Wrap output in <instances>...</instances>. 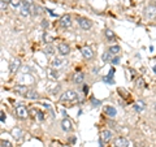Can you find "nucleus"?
<instances>
[{
    "label": "nucleus",
    "instance_id": "27",
    "mask_svg": "<svg viewBox=\"0 0 156 147\" xmlns=\"http://www.w3.org/2000/svg\"><path fill=\"white\" fill-rule=\"evenodd\" d=\"M0 7H2V11H5V9H7V3H3V2H2Z\"/></svg>",
    "mask_w": 156,
    "mask_h": 147
},
{
    "label": "nucleus",
    "instance_id": "20",
    "mask_svg": "<svg viewBox=\"0 0 156 147\" xmlns=\"http://www.w3.org/2000/svg\"><path fill=\"white\" fill-rule=\"evenodd\" d=\"M12 134H13V137L16 138L17 141H20V139H22V131L20 130V129H13V131H12Z\"/></svg>",
    "mask_w": 156,
    "mask_h": 147
},
{
    "label": "nucleus",
    "instance_id": "15",
    "mask_svg": "<svg viewBox=\"0 0 156 147\" xmlns=\"http://www.w3.org/2000/svg\"><path fill=\"white\" fill-rule=\"evenodd\" d=\"M23 96H25L26 99H39V94H38V92L35 90H30V89L26 91V94Z\"/></svg>",
    "mask_w": 156,
    "mask_h": 147
},
{
    "label": "nucleus",
    "instance_id": "6",
    "mask_svg": "<svg viewBox=\"0 0 156 147\" xmlns=\"http://www.w3.org/2000/svg\"><path fill=\"white\" fill-rule=\"evenodd\" d=\"M115 146L116 147H130V142L125 137H117L115 139Z\"/></svg>",
    "mask_w": 156,
    "mask_h": 147
},
{
    "label": "nucleus",
    "instance_id": "33",
    "mask_svg": "<svg viewBox=\"0 0 156 147\" xmlns=\"http://www.w3.org/2000/svg\"><path fill=\"white\" fill-rule=\"evenodd\" d=\"M154 109H155V111H156V102H155V103H154Z\"/></svg>",
    "mask_w": 156,
    "mask_h": 147
},
{
    "label": "nucleus",
    "instance_id": "36",
    "mask_svg": "<svg viewBox=\"0 0 156 147\" xmlns=\"http://www.w3.org/2000/svg\"><path fill=\"white\" fill-rule=\"evenodd\" d=\"M113 147H116V146H113Z\"/></svg>",
    "mask_w": 156,
    "mask_h": 147
},
{
    "label": "nucleus",
    "instance_id": "1",
    "mask_svg": "<svg viewBox=\"0 0 156 147\" xmlns=\"http://www.w3.org/2000/svg\"><path fill=\"white\" fill-rule=\"evenodd\" d=\"M33 7V0H22V7H21V16L26 17L31 13Z\"/></svg>",
    "mask_w": 156,
    "mask_h": 147
},
{
    "label": "nucleus",
    "instance_id": "24",
    "mask_svg": "<svg viewBox=\"0 0 156 147\" xmlns=\"http://www.w3.org/2000/svg\"><path fill=\"white\" fill-rule=\"evenodd\" d=\"M22 2H21V0H11V5L13 7V8H17L18 5H20V4H21Z\"/></svg>",
    "mask_w": 156,
    "mask_h": 147
},
{
    "label": "nucleus",
    "instance_id": "5",
    "mask_svg": "<svg viewBox=\"0 0 156 147\" xmlns=\"http://www.w3.org/2000/svg\"><path fill=\"white\" fill-rule=\"evenodd\" d=\"M57 51H58V53H60L61 56H68L70 53V48H69V46L66 45V43H58L57 45Z\"/></svg>",
    "mask_w": 156,
    "mask_h": 147
},
{
    "label": "nucleus",
    "instance_id": "29",
    "mask_svg": "<svg viewBox=\"0 0 156 147\" xmlns=\"http://www.w3.org/2000/svg\"><path fill=\"white\" fill-rule=\"evenodd\" d=\"M42 26H43V27H48V21H46V20H43Z\"/></svg>",
    "mask_w": 156,
    "mask_h": 147
},
{
    "label": "nucleus",
    "instance_id": "35",
    "mask_svg": "<svg viewBox=\"0 0 156 147\" xmlns=\"http://www.w3.org/2000/svg\"><path fill=\"white\" fill-rule=\"evenodd\" d=\"M146 147H151V146H146Z\"/></svg>",
    "mask_w": 156,
    "mask_h": 147
},
{
    "label": "nucleus",
    "instance_id": "26",
    "mask_svg": "<svg viewBox=\"0 0 156 147\" xmlns=\"http://www.w3.org/2000/svg\"><path fill=\"white\" fill-rule=\"evenodd\" d=\"M2 147H13L12 146V143H11V142H8V141H2Z\"/></svg>",
    "mask_w": 156,
    "mask_h": 147
},
{
    "label": "nucleus",
    "instance_id": "17",
    "mask_svg": "<svg viewBox=\"0 0 156 147\" xmlns=\"http://www.w3.org/2000/svg\"><path fill=\"white\" fill-rule=\"evenodd\" d=\"M104 34H105V38L108 39L109 42H113L115 39H116V35H115V33L111 30V29H107V30L104 31Z\"/></svg>",
    "mask_w": 156,
    "mask_h": 147
},
{
    "label": "nucleus",
    "instance_id": "25",
    "mask_svg": "<svg viewBox=\"0 0 156 147\" xmlns=\"http://www.w3.org/2000/svg\"><path fill=\"white\" fill-rule=\"evenodd\" d=\"M112 64H113V65H117V64H120V57L119 56H117V55H115V57L113 59H112Z\"/></svg>",
    "mask_w": 156,
    "mask_h": 147
},
{
    "label": "nucleus",
    "instance_id": "21",
    "mask_svg": "<svg viewBox=\"0 0 156 147\" xmlns=\"http://www.w3.org/2000/svg\"><path fill=\"white\" fill-rule=\"evenodd\" d=\"M62 64H64V61H62L61 59H55V60H53V63H52V66H53V68H60Z\"/></svg>",
    "mask_w": 156,
    "mask_h": 147
},
{
    "label": "nucleus",
    "instance_id": "2",
    "mask_svg": "<svg viewBox=\"0 0 156 147\" xmlns=\"http://www.w3.org/2000/svg\"><path fill=\"white\" fill-rule=\"evenodd\" d=\"M16 116L18 117V119H21V120H25L27 119V116H29V109L26 108L25 106H22V104H18L16 107Z\"/></svg>",
    "mask_w": 156,
    "mask_h": 147
},
{
    "label": "nucleus",
    "instance_id": "31",
    "mask_svg": "<svg viewBox=\"0 0 156 147\" xmlns=\"http://www.w3.org/2000/svg\"><path fill=\"white\" fill-rule=\"evenodd\" d=\"M83 91L87 94V91H89V87H87V85H85V86H83Z\"/></svg>",
    "mask_w": 156,
    "mask_h": 147
},
{
    "label": "nucleus",
    "instance_id": "13",
    "mask_svg": "<svg viewBox=\"0 0 156 147\" xmlns=\"http://www.w3.org/2000/svg\"><path fill=\"white\" fill-rule=\"evenodd\" d=\"M83 80H85V74L82 72H76L74 74H73V82L74 83H82L83 82Z\"/></svg>",
    "mask_w": 156,
    "mask_h": 147
},
{
    "label": "nucleus",
    "instance_id": "32",
    "mask_svg": "<svg viewBox=\"0 0 156 147\" xmlns=\"http://www.w3.org/2000/svg\"><path fill=\"white\" fill-rule=\"evenodd\" d=\"M2 2H3V3H7V4H8V3H11V0H2Z\"/></svg>",
    "mask_w": 156,
    "mask_h": 147
},
{
    "label": "nucleus",
    "instance_id": "18",
    "mask_svg": "<svg viewBox=\"0 0 156 147\" xmlns=\"http://www.w3.org/2000/svg\"><path fill=\"white\" fill-rule=\"evenodd\" d=\"M112 56H113V55H112L109 51H107V52H104L103 55H101V60H103L104 63H111V61H112V59H113Z\"/></svg>",
    "mask_w": 156,
    "mask_h": 147
},
{
    "label": "nucleus",
    "instance_id": "23",
    "mask_svg": "<svg viewBox=\"0 0 156 147\" xmlns=\"http://www.w3.org/2000/svg\"><path fill=\"white\" fill-rule=\"evenodd\" d=\"M146 108V104H144V102H142V100H140V102H138V103H136V106H135V109L136 111H143Z\"/></svg>",
    "mask_w": 156,
    "mask_h": 147
},
{
    "label": "nucleus",
    "instance_id": "19",
    "mask_svg": "<svg viewBox=\"0 0 156 147\" xmlns=\"http://www.w3.org/2000/svg\"><path fill=\"white\" fill-rule=\"evenodd\" d=\"M120 51H121V48H120V46H117V45L109 47V52L112 53V55H119Z\"/></svg>",
    "mask_w": 156,
    "mask_h": 147
},
{
    "label": "nucleus",
    "instance_id": "11",
    "mask_svg": "<svg viewBox=\"0 0 156 147\" xmlns=\"http://www.w3.org/2000/svg\"><path fill=\"white\" fill-rule=\"evenodd\" d=\"M61 129L64 131H70L73 129V125H72V121L69 119H64L61 121Z\"/></svg>",
    "mask_w": 156,
    "mask_h": 147
},
{
    "label": "nucleus",
    "instance_id": "4",
    "mask_svg": "<svg viewBox=\"0 0 156 147\" xmlns=\"http://www.w3.org/2000/svg\"><path fill=\"white\" fill-rule=\"evenodd\" d=\"M77 21H78V25H80V27L82 30H90L92 27V21H90V20L86 18V17H80Z\"/></svg>",
    "mask_w": 156,
    "mask_h": 147
},
{
    "label": "nucleus",
    "instance_id": "34",
    "mask_svg": "<svg viewBox=\"0 0 156 147\" xmlns=\"http://www.w3.org/2000/svg\"><path fill=\"white\" fill-rule=\"evenodd\" d=\"M62 147H70L69 145H65V146H62Z\"/></svg>",
    "mask_w": 156,
    "mask_h": 147
},
{
    "label": "nucleus",
    "instance_id": "28",
    "mask_svg": "<svg viewBox=\"0 0 156 147\" xmlns=\"http://www.w3.org/2000/svg\"><path fill=\"white\" fill-rule=\"evenodd\" d=\"M51 73H52V77H53V78H58V73H57L56 70H52Z\"/></svg>",
    "mask_w": 156,
    "mask_h": 147
},
{
    "label": "nucleus",
    "instance_id": "22",
    "mask_svg": "<svg viewBox=\"0 0 156 147\" xmlns=\"http://www.w3.org/2000/svg\"><path fill=\"white\" fill-rule=\"evenodd\" d=\"M44 53H46V55H48V56H51V55H53V53H55V50H53L52 46L48 45V46L44 48Z\"/></svg>",
    "mask_w": 156,
    "mask_h": 147
},
{
    "label": "nucleus",
    "instance_id": "30",
    "mask_svg": "<svg viewBox=\"0 0 156 147\" xmlns=\"http://www.w3.org/2000/svg\"><path fill=\"white\" fill-rule=\"evenodd\" d=\"M0 115H2V122H4V121H5V113H4V112H2Z\"/></svg>",
    "mask_w": 156,
    "mask_h": 147
},
{
    "label": "nucleus",
    "instance_id": "14",
    "mask_svg": "<svg viewBox=\"0 0 156 147\" xmlns=\"http://www.w3.org/2000/svg\"><path fill=\"white\" fill-rule=\"evenodd\" d=\"M29 89L26 86H23V85H17V86H14V89H13V91L16 92V94H18V95H25L26 94V91H27Z\"/></svg>",
    "mask_w": 156,
    "mask_h": 147
},
{
    "label": "nucleus",
    "instance_id": "12",
    "mask_svg": "<svg viewBox=\"0 0 156 147\" xmlns=\"http://www.w3.org/2000/svg\"><path fill=\"white\" fill-rule=\"evenodd\" d=\"M155 16H156V5H148L146 8V17L154 18Z\"/></svg>",
    "mask_w": 156,
    "mask_h": 147
},
{
    "label": "nucleus",
    "instance_id": "16",
    "mask_svg": "<svg viewBox=\"0 0 156 147\" xmlns=\"http://www.w3.org/2000/svg\"><path fill=\"white\" fill-rule=\"evenodd\" d=\"M104 111H105V115L108 116V117H115L117 115L116 108H115V107H112V106H107Z\"/></svg>",
    "mask_w": 156,
    "mask_h": 147
},
{
    "label": "nucleus",
    "instance_id": "7",
    "mask_svg": "<svg viewBox=\"0 0 156 147\" xmlns=\"http://www.w3.org/2000/svg\"><path fill=\"white\" fill-rule=\"evenodd\" d=\"M112 137H113V133H112L109 129L101 130V133H100V141H103L104 143H108V142L112 139Z\"/></svg>",
    "mask_w": 156,
    "mask_h": 147
},
{
    "label": "nucleus",
    "instance_id": "3",
    "mask_svg": "<svg viewBox=\"0 0 156 147\" xmlns=\"http://www.w3.org/2000/svg\"><path fill=\"white\" fill-rule=\"evenodd\" d=\"M78 99V94L73 90H68L61 95V102H74Z\"/></svg>",
    "mask_w": 156,
    "mask_h": 147
},
{
    "label": "nucleus",
    "instance_id": "8",
    "mask_svg": "<svg viewBox=\"0 0 156 147\" xmlns=\"http://www.w3.org/2000/svg\"><path fill=\"white\" fill-rule=\"evenodd\" d=\"M60 26L64 29H68L72 26V17L69 14H64V16L60 18Z\"/></svg>",
    "mask_w": 156,
    "mask_h": 147
},
{
    "label": "nucleus",
    "instance_id": "10",
    "mask_svg": "<svg viewBox=\"0 0 156 147\" xmlns=\"http://www.w3.org/2000/svg\"><path fill=\"white\" fill-rule=\"evenodd\" d=\"M20 65H21L20 59H14V60H12V63H9V70H11V73H16L18 70Z\"/></svg>",
    "mask_w": 156,
    "mask_h": 147
},
{
    "label": "nucleus",
    "instance_id": "9",
    "mask_svg": "<svg viewBox=\"0 0 156 147\" xmlns=\"http://www.w3.org/2000/svg\"><path fill=\"white\" fill-rule=\"evenodd\" d=\"M81 53H82V56H83L86 60H92V57H94V52H92V50L90 47H82L81 48Z\"/></svg>",
    "mask_w": 156,
    "mask_h": 147
}]
</instances>
